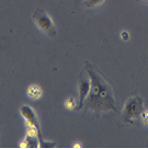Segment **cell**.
<instances>
[{
  "instance_id": "cell-5",
  "label": "cell",
  "mask_w": 148,
  "mask_h": 149,
  "mask_svg": "<svg viewBox=\"0 0 148 149\" xmlns=\"http://www.w3.org/2000/svg\"><path fill=\"white\" fill-rule=\"evenodd\" d=\"M90 91H91V81H90L89 76L88 77L81 76L80 81H79V95H80V99H79L78 110H80L83 107V104L86 102V99L88 98Z\"/></svg>"
},
{
  "instance_id": "cell-14",
  "label": "cell",
  "mask_w": 148,
  "mask_h": 149,
  "mask_svg": "<svg viewBox=\"0 0 148 149\" xmlns=\"http://www.w3.org/2000/svg\"><path fill=\"white\" fill-rule=\"evenodd\" d=\"M73 147H74V148H77V147H78V148H80V147H81V146H80V144H77V143H76V144H74V146H73Z\"/></svg>"
},
{
  "instance_id": "cell-12",
  "label": "cell",
  "mask_w": 148,
  "mask_h": 149,
  "mask_svg": "<svg viewBox=\"0 0 148 149\" xmlns=\"http://www.w3.org/2000/svg\"><path fill=\"white\" fill-rule=\"evenodd\" d=\"M142 118H148V110H144L142 113Z\"/></svg>"
},
{
  "instance_id": "cell-11",
  "label": "cell",
  "mask_w": 148,
  "mask_h": 149,
  "mask_svg": "<svg viewBox=\"0 0 148 149\" xmlns=\"http://www.w3.org/2000/svg\"><path fill=\"white\" fill-rule=\"evenodd\" d=\"M20 148H28V144H27L25 140H23V141L20 143Z\"/></svg>"
},
{
  "instance_id": "cell-3",
  "label": "cell",
  "mask_w": 148,
  "mask_h": 149,
  "mask_svg": "<svg viewBox=\"0 0 148 149\" xmlns=\"http://www.w3.org/2000/svg\"><path fill=\"white\" fill-rule=\"evenodd\" d=\"M33 20L38 29L44 33H46L48 36L54 37L56 35V26L54 24V21L52 20V18L45 10L37 9L33 14Z\"/></svg>"
},
{
  "instance_id": "cell-2",
  "label": "cell",
  "mask_w": 148,
  "mask_h": 149,
  "mask_svg": "<svg viewBox=\"0 0 148 149\" xmlns=\"http://www.w3.org/2000/svg\"><path fill=\"white\" fill-rule=\"evenodd\" d=\"M144 112V100L138 95H134L127 99L122 111V120L126 124H134V122L142 117Z\"/></svg>"
},
{
  "instance_id": "cell-9",
  "label": "cell",
  "mask_w": 148,
  "mask_h": 149,
  "mask_svg": "<svg viewBox=\"0 0 148 149\" xmlns=\"http://www.w3.org/2000/svg\"><path fill=\"white\" fill-rule=\"evenodd\" d=\"M76 107H77V102H76V100L74 98H68L65 101V107L67 110L71 111V110L76 109Z\"/></svg>"
},
{
  "instance_id": "cell-8",
  "label": "cell",
  "mask_w": 148,
  "mask_h": 149,
  "mask_svg": "<svg viewBox=\"0 0 148 149\" xmlns=\"http://www.w3.org/2000/svg\"><path fill=\"white\" fill-rule=\"evenodd\" d=\"M105 0H84L83 5L87 8H94L98 6H101Z\"/></svg>"
},
{
  "instance_id": "cell-6",
  "label": "cell",
  "mask_w": 148,
  "mask_h": 149,
  "mask_svg": "<svg viewBox=\"0 0 148 149\" xmlns=\"http://www.w3.org/2000/svg\"><path fill=\"white\" fill-rule=\"evenodd\" d=\"M42 93L43 91H42L41 87L37 84H31L27 89V95L31 100H38L42 97Z\"/></svg>"
},
{
  "instance_id": "cell-1",
  "label": "cell",
  "mask_w": 148,
  "mask_h": 149,
  "mask_svg": "<svg viewBox=\"0 0 148 149\" xmlns=\"http://www.w3.org/2000/svg\"><path fill=\"white\" fill-rule=\"evenodd\" d=\"M86 70L91 81V91L83 104L86 109L93 112L116 111L117 104L109 82L90 63H86Z\"/></svg>"
},
{
  "instance_id": "cell-7",
  "label": "cell",
  "mask_w": 148,
  "mask_h": 149,
  "mask_svg": "<svg viewBox=\"0 0 148 149\" xmlns=\"http://www.w3.org/2000/svg\"><path fill=\"white\" fill-rule=\"evenodd\" d=\"M24 140L28 144V148H37L38 145H41V140L38 137H33V136H25Z\"/></svg>"
},
{
  "instance_id": "cell-13",
  "label": "cell",
  "mask_w": 148,
  "mask_h": 149,
  "mask_svg": "<svg viewBox=\"0 0 148 149\" xmlns=\"http://www.w3.org/2000/svg\"><path fill=\"white\" fill-rule=\"evenodd\" d=\"M142 121H143V124L145 126H148V118H142Z\"/></svg>"
},
{
  "instance_id": "cell-10",
  "label": "cell",
  "mask_w": 148,
  "mask_h": 149,
  "mask_svg": "<svg viewBox=\"0 0 148 149\" xmlns=\"http://www.w3.org/2000/svg\"><path fill=\"white\" fill-rule=\"evenodd\" d=\"M120 36L123 41L126 42V41H128V40H130V33L127 32V31H122L121 34H120Z\"/></svg>"
},
{
  "instance_id": "cell-4",
  "label": "cell",
  "mask_w": 148,
  "mask_h": 149,
  "mask_svg": "<svg viewBox=\"0 0 148 149\" xmlns=\"http://www.w3.org/2000/svg\"><path fill=\"white\" fill-rule=\"evenodd\" d=\"M20 114L23 116V118L25 120V124H27V127H36L40 130V124H38V120H37V116L35 114V112L31 107L29 105H22L20 107Z\"/></svg>"
},
{
  "instance_id": "cell-15",
  "label": "cell",
  "mask_w": 148,
  "mask_h": 149,
  "mask_svg": "<svg viewBox=\"0 0 148 149\" xmlns=\"http://www.w3.org/2000/svg\"><path fill=\"white\" fill-rule=\"evenodd\" d=\"M144 1H146V2H148V0H144Z\"/></svg>"
}]
</instances>
